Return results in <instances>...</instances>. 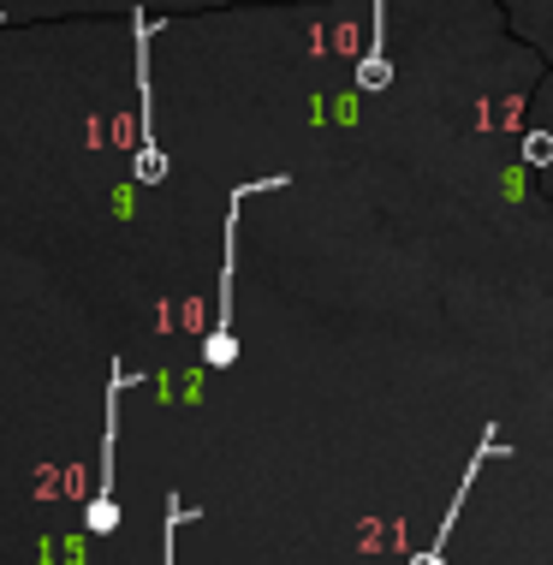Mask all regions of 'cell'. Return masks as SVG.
<instances>
[{"label": "cell", "instance_id": "cell-1", "mask_svg": "<svg viewBox=\"0 0 553 565\" xmlns=\"http://www.w3.org/2000/svg\"><path fill=\"white\" fill-rule=\"evenodd\" d=\"M286 179H256L226 196V256H221V280H214V328L203 340V370H233L238 363V328H233V274H238V209L263 191H280Z\"/></svg>", "mask_w": 553, "mask_h": 565}, {"label": "cell", "instance_id": "cell-2", "mask_svg": "<svg viewBox=\"0 0 553 565\" xmlns=\"http://www.w3.org/2000/svg\"><path fill=\"white\" fill-rule=\"evenodd\" d=\"M137 375H126L114 363V375H107V423H102V470H96V494H89L84 507V530L89 536H114L119 530V500H114V447H119V393L131 387Z\"/></svg>", "mask_w": 553, "mask_h": 565}, {"label": "cell", "instance_id": "cell-3", "mask_svg": "<svg viewBox=\"0 0 553 565\" xmlns=\"http://www.w3.org/2000/svg\"><path fill=\"white\" fill-rule=\"evenodd\" d=\"M131 30H137V108H143V131H137V185H161L167 179V149L156 143V89H149V36H156V19L131 12Z\"/></svg>", "mask_w": 553, "mask_h": 565}, {"label": "cell", "instance_id": "cell-4", "mask_svg": "<svg viewBox=\"0 0 553 565\" xmlns=\"http://www.w3.org/2000/svg\"><path fill=\"white\" fill-rule=\"evenodd\" d=\"M494 452H506V440H500V429H488V435H482V447H476V458L465 465V477H458V488H453V507H447V518H440L435 542H428V547H423V554L411 559V565H447V542H453V524H458V512H465V494L476 488V470H482Z\"/></svg>", "mask_w": 553, "mask_h": 565}, {"label": "cell", "instance_id": "cell-5", "mask_svg": "<svg viewBox=\"0 0 553 565\" xmlns=\"http://www.w3.org/2000/svg\"><path fill=\"white\" fill-rule=\"evenodd\" d=\"M393 60H387V0H375V24H369V54L358 60V89H387Z\"/></svg>", "mask_w": 553, "mask_h": 565}, {"label": "cell", "instance_id": "cell-6", "mask_svg": "<svg viewBox=\"0 0 553 565\" xmlns=\"http://www.w3.org/2000/svg\"><path fill=\"white\" fill-rule=\"evenodd\" d=\"M179 530H184V500L167 494V530H161V565H173L179 554Z\"/></svg>", "mask_w": 553, "mask_h": 565}, {"label": "cell", "instance_id": "cell-7", "mask_svg": "<svg viewBox=\"0 0 553 565\" xmlns=\"http://www.w3.org/2000/svg\"><path fill=\"white\" fill-rule=\"evenodd\" d=\"M524 161H530V167H547V161H553V131H530V137H524Z\"/></svg>", "mask_w": 553, "mask_h": 565}]
</instances>
